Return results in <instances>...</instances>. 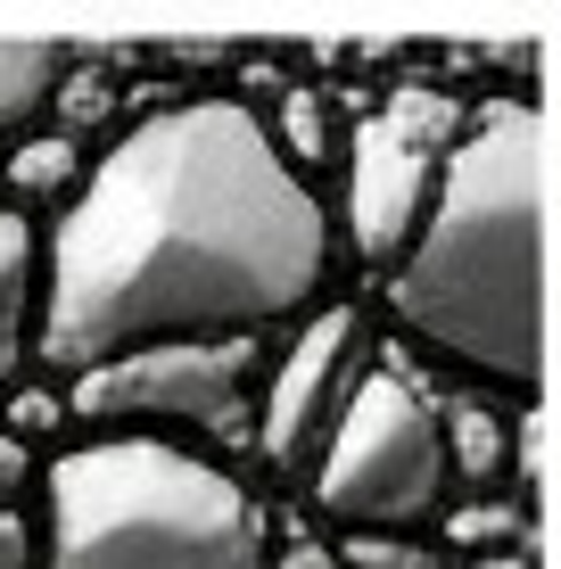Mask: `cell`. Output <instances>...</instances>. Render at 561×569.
<instances>
[{"mask_svg": "<svg viewBox=\"0 0 561 569\" xmlns=\"http://www.w3.org/2000/svg\"><path fill=\"white\" fill-rule=\"evenodd\" d=\"M331 281V214L248 100H173L67 199L42 257L33 356L91 371L132 347L264 339Z\"/></svg>", "mask_w": 561, "mask_h": 569, "instance_id": "1", "label": "cell"}, {"mask_svg": "<svg viewBox=\"0 0 561 569\" xmlns=\"http://www.w3.org/2000/svg\"><path fill=\"white\" fill-rule=\"evenodd\" d=\"M404 339L462 363L471 380L537 397L545 388V116L537 100L471 108L438 173L404 264L389 272Z\"/></svg>", "mask_w": 561, "mask_h": 569, "instance_id": "2", "label": "cell"}, {"mask_svg": "<svg viewBox=\"0 0 561 569\" xmlns=\"http://www.w3.org/2000/svg\"><path fill=\"white\" fill-rule=\"evenodd\" d=\"M50 569H264L273 512L223 462L149 429H116L50 462Z\"/></svg>", "mask_w": 561, "mask_h": 569, "instance_id": "3", "label": "cell"}, {"mask_svg": "<svg viewBox=\"0 0 561 569\" xmlns=\"http://www.w3.org/2000/svg\"><path fill=\"white\" fill-rule=\"evenodd\" d=\"M447 429H438L430 388L404 363L372 356V371L355 380L347 413L322 446L314 470V503L339 528H421L447 503Z\"/></svg>", "mask_w": 561, "mask_h": 569, "instance_id": "4", "label": "cell"}, {"mask_svg": "<svg viewBox=\"0 0 561 569\" xmlns=\"http://www.w3.org/2000/svg\"><path fill=\"white\" fill-rule=\"evenodd\" d=\"M462 124H471V108L438 83H404L355 124V149H347V240H355V257L372 272L404 264Z\"/></svg>", "mask_w": 561, "mask_h": 569, "instance_id": "5", "label": "cell"}, {"mask_svg": "<svg viewBox=\"0 0 561 569\" xmlns=\"http://www.w3.org/2000/svg\"><path fill=\"white\" fill-rule=\"evenodd\" d=\"M248 380H257V339H190V347H132L91 371H74L67 405L100 429H216L240 438Z\"/></svg>", "mask_w": 561, "mask_h": 569, "instance_id": "6", "label": "cell"}, {"mask_svg": "<svg viewBox=\"0 0 561 569\" xmlns=\"http://www.w3.org/2000/svg\"><path fill=\"white\" fill-rule=\"evenodd\" d=\"M372 322H363V306H322L314 322L289 339V356L273 363V380H264V405H257V455L273 479L289 487H314L322 470V446H331V429L347 413V397H355V380L372 371Z\"/></svg>", "mask_w": 561, "mask_h": 569, "instance_id": "7", "label": "cell"}, {"mask_svg": "<svg viewBox=\"0 0 561 569\" xmlns=\"http://www.w3.org/2000/svg\"><path fill=\"white\" fill-rule=\"evenodd\" d=\"M33 313H42V240L17 207H0V397L33 356Z\"/></svg>", "mask_w": 561, "mask_h": 569, "instance_id": "8", "label": "cell"}, {"mask_svg": "<svg viewBox=\"0 0 561 569\" xmlns=\"http://www.w3.org/2000/svg\"><path fill=\"white\" fill-rule=\"evenodd\" d=\"M438 429H447V470L471 496H495V487L512 479V421L495 413V405L454 397L447 413H438Z\"/></svg>", "mask_w": 561, "mask_h": 569, "instance_id": "9", "label": "cell"}, {"mask_svg": "<svg viewBox=\"0 0 561 569\" xmlns=\"http://www.w3.org/2000/svg\"><path fill=\"white\" fill-rule=\"evenodd\" d=\"M67 67H74L67 42H26V33H0V141H9V132H26L33 116L58 100Z\"/></svg>", "mask_w": 561, "mask_h": 569, "instance_id": "10", "label": "cell"}, {"mask_svg": "<svg viewBox=\"0 0 561 569\" xmlns=\"http://www.w3.org/2000/svg\"><path fill=\"white\" fill-rule=\"evenodd\" d=\"M462 553H537V512L520 496H471L447 512V561Z\"/></svg>", "mask_w": 561, "mask_h": 569, "instance_id": "11", "label": "cell"}, {"mask_svg": "<svg viewBox=\"0 0 561 569\" xmlns=\"http://www.w3.org/2000/svg\"><path fill=\"white\" fill-rule=\"evenodd\" d=\"M83 149H74V132H33V141H17L9 157V190L17 199H74L83 190Z\"/></svg>", "mask_w": 561, "mask_h": 569, "instance_id": "12", "label": "cell"}, {"mask_svg": "<svg viewBox=\"0 0 561 569\" xmlns=\"http://www.w3.org/2000/svg\"><path fill=\"white\" fill-rule=\"evenodd\" d=\"M339 561L347 569H438L430 545H413V528H347Z\"/></svg>", "mask_w": 561, "mask_h": 569, "instance_id": "13", "label": "cell"}, {"mask_svg": "<svg viewBox=\"0 0 561 569\" xmlns=\"http://www.w3.org/2000/svg\"><path fill=\"white\" fill-rule=\"evenodd\" d=\"M273 141H281V157H289L298 173H305V166H322V157H331V108H322L314 91H289Z\"/></svg>", "mask_w": 561, "mask_h": 569, "instance_id": "14", "label": "cell"}, {"mask_svg": "<svg viewBox=\"0 0 561 569\" xmlns=\"http://www.w3.org/2000/svg\"><path fill=\"white\" fill-rule=\"evenodd\" d=\"M33 487V455H26V438H9L0 429V512H17V496Z\"/></svg>", "mask_w": 561, "mask_h": 569, "instance_id": "15", "label": "cell"}, {"mask_svg": "<svg viewBox=\"0 0 561 569\" xmlns=\"http://www.w3.org/2000/svg\"><path fill=\"white\" fill-rule=\"evenodd\" d=\"M264 569H347V561H339V545H322V537H289Z\"/></svg>", "mask_w": 561, "mask_h": 569, "instance_id": "16", "label": "cell"}, {"mask_svg": "<svg viewBox=\"0 0 561 569\" xmlns=\"http://www.w3.org/2000/svg\"><path fill=\"white\" fill-rule=\"evenodd\" d=\"M42 553H33V528L26 512H0V569H33Z\"/></svg>", "mask_w": 561, "mask_h": 569, "instance_id": "17", "label": "cell"}, {"mask_svg": "<svg viewBox=\"0 0 561 569\" xmlns=\"http://www.w3.org/2000/svg\"><path fill=\"white\" fill-rule=\"evenodd\" d=\"M58 421V397H17V429L9 438H26V429H50Z\"/></svg>", "mask_w": 561, "mask_h": 569, "instance_id": "18", "label": "cell"}, {"mask_svg": "<svg viewBox=\"0 0 561 569\" xmlns=\"http://www.w3.org/2000/svg\"><path fill=\"white\" fill-rule=\"evenodd\" d=\"M438 569H537V553H462V561H438Z\"/></svg>", "mask_w": 561, "mask_h": 569, "instance_id": "19", "label": "cell"}]
</instances>
